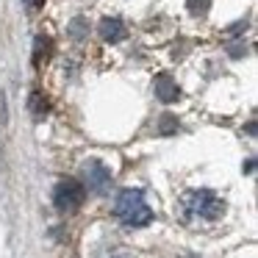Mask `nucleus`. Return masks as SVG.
Here are the masks:
<instances>
[{
	"instance_id": "423d86ee",
	"label": "nucleus",
	"mask_w": 258,
	"mask_h": 258,
	"mask_svg": "<svg viewBox=\"0 0 258 258\" xmlns=\"http://www.w3.org/2000/svg\"><path fill=\"white\" fill-rule=\"evenodd\" d=\"M153 86H156V97H158L161 103H175V100L180 97V89L175 86V81L169 78L167 73H164V75H158V78H156V84H153Z\"/></svg>"
},
{
	"instance_id": "f257e3e1",
	"label": "nucleus",
	"mask_w": 258,
	"mask_h": 258,
	"mask_svg": "<svg viewBox=\"0 0 258 258\" xmlns=\"http://www.w3.org/2000/svg\"><path fill=\"white\" fill-rule=\"evenodd\" d=\"M222 214H225V200L211 189H191L178 200V217L189 228L214 225L222 219Z\"/></svg>"
},
{
	"instance_id": "7ed1b4c3",
	"label": "nucleus",
	"mask_w": 258,
	"mask_h": 258,
	"mask_svg": "<svg viewBox=\"0 0 258 258\" xmlns=\"http://www.w3.org/2000/svg\"><path fill=\"white\" fill-rule=\"evenodd\" d=\"M84 200H86V186L75 178L58 180L56 189H53V206L58 211H75V208L84 206Z\"/></svg>"
},
{
	"instance_id": "9b49d317",
	"label": "nucleus",
	"mask_w": 258,
	"mask_h": 258,
	"mask_svg": "<svg viewBox=\"0 0 258 258\" xmlns=\"http://www.w3.org/2000/svg\"><path fill=\"white\" fill-rule=\"evenodd\" d=\"M23 3H25V6H28V9H39L42 3H45V0H23Z\"/></svg>"
},
{
	"instance_id": "f03ea898",
	"label": "nucleus",
	"mask_w": 258,
	"mask_h": 258,
	"mask_svg": "<svg viewBox=\"0 0 258 258\" xmlns=\"http://www.w3.org/2000/svg\"><path fill=\"white\" fill-rule=\"evenodd\" d=\"M114 217L128 228H145V225L153 222V208L147 206L142 191L122 189L114 200Z\"/></svg>"
},
{
	"instance_id": "6e6552de",
	"label": "nucleus",
	"mask_w": 258,
	"mask_h": 258,
	"mask_svg": "<svg viewBox=\"0 0 258 258\" xmlns=\"http://www.w3.org/2000/svg\"><path fill=\"white\" fill-rule=\"evenodd\" d=\"M50 50H53L50 39H47V36H39V39H36V53H34V64H36V67H39V64L50 56Z\"/></svg>"
},
{
	"instance_id": "f8f14e48",
	"label": "nucleus",
	"mask_w": 258,
	"mask_h": 258,
	"mask_svg": "<svg viewBox=\"0 0 258 258\" xmlns=\"http://www.w3.org/2000/svg\"><path fill=\"white\" fill-rule=\"evenodd\" d=\"M114 258H122V255H114Z\"/></svg>"
},
{
	"instance_id": "9d476101",
	"label": "nucleus",
	"mask_w": 258,
	"mask_h": 258,
	"mask_svg": "<svg viewBox=\"0 0 258 258\" xmlns=\"http://www.w3.org/2000/svg\"><path fill=\"white\" fill-rule=\"evenodd\" d=\"M161 131H164V134H172V131H178V122H175V119H169V117H164L161 119Z\"/></svg>"
},
{
	"instance_id": "1a4fd4ad",
	"label": "nucleus",
	"mask_w": 258,
	"mask_h": 258,
	"mask_svg": "<svg viewBox=\"0 0 258 258\" xmlns=\"http://www.w3.org/2000/svg\"><path fill=\"white\" fill-rule=\"evenodd\" d=\"M208 6H211V0H189V12L191 14H206Z\"/></svg>"
},
{
	"instance_id": "0eeeda50",
	"label": "nucleus",
	"mask_w": 258,
	"mask_h": 258,
	"mask_svg": "<svg viewBox=\"0 0 258 258\" xmlns=\"http://www.w3.org/2000/svg\"><path fill=\"white\" fill-rule=\"evenodd\" d=\"M28 108H31V114H34V117L39 119V117H45V114H47L50 103H47L45 97H42V92H34V95L28 97Z\"/></svg>"
},
{
	"instance_id": "39448f33",
	"label": "nucleus",
	"mask_w": 258,
	"mask_h": 258,
	"mask_svg": "<svg viewBox=\"0 0 258 258\" xmlns=\"http://www.w3.org/2000/svg\"><path fill=\"white\" fill-rule=\"evenodd\" d=\"M97 31H100V39L103 42H122L125 34H128V31H125V23H122V20H117V17H106Z\"/></svg>"
},
{
	"instance_id": "20e7f679",
	"label": "nucleus",
	"mask_w": 258,
	"mask_h": 258,
	"mask_svg": "<svg viewBox=\"0 0 258 258\" xmlns=\"http://www.w3.org/2000/svg\"><path fill=\"white\" fill-rule=\"evenodd\" d=\"M84 175H86V186H89V191H95V195H103V191L108 189V183H111V172H108L100 161L84 164Z\"/></svg>"
}]
</instances>
